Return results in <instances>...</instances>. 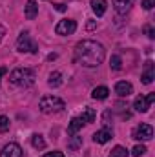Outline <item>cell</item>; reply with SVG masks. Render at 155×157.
Returning <instances> with one entry per match:
<instances>
[{"label":"cell","instance_id":"12","mask_svg":"<svg viewBox=\"0 0 155 157\" xmlns=\"http://www.w3.org/2000/svg\"><path fill=\"white\" fill-rule=\"evenodd\" d=\"M89 6H91V11L100 18V17H104V13H106V9H108V2L106 0H89Z\"/></svg>","mask_w":155,"mask_h":157},{"label":"cell","instance_id":"16","mask_svg":"<svg viewBox=\"0 0 155 157\" xmlns=\"http://www.w3.org/2000/svg\"><path fill=\"white\" fill-rule=\"evenodd\" d=\"M80 119H82V122H84V124L95 122V119H97V112H95L93 108H84V110H82V113H80Z\"/></svg>","mask_w":155,"mask_h":157},{"label":"cell","instance_id":"10","mask_svg":"<svg viewBox=\"0 0 155 157\" xmlns=\"http://www.w3.org/2000/svg\"><path fill=\"white\" fill-rule=\"evenodd\" d=\"M155 78V66L152 60H146L144 64V70H142V75H141V80L142 84H152Z\"/></svg>","mask_w":155,"mask_h":157},{"label":"cell","instance_id":"29","mask_svg":"<svg viewBox=\"0 0 155 157\" xmlns=\"http://www.w3.org/2000/svg\"><path fill=\"white\" fill-rule=\"evenodd\" d=\"M4 35H6V28L0 24V42H2V39H4Z\"/></svg>","mask_w":155,"mask_h":157},{"label":"cell","instance_id":"15","mask_svg":"<svg viewBox=\"0 0 155 157\" xmlns=\"http://www.w3.org/2000/svg\"><path fill=\"white\" fill-rule=\"evenodd\" d=\"M108 95H110V90H108L106 86H97V88H93V91H91V97H93L95 101H104V99H108Z\"/></svg>","mask_w":155,"mask_h":157},{"label":"cell","instance_id":"18","mask_svg":"<svg viewBox=\"0 0 155 157\" xmlns=\"http://www.w3.org/2000/svg\"><path fill=\"white\" fill-rule=\"evenodd\" d=\"M47 84H49L51 88H59V86L62 84V73H60V71H53V73H49Z\"/></svg>","mask_w":155,"mask_h":157},{"label":"cell","instance_id":"2","mask_svg":"<svg viewBox=\"0 0 155 157\" xmlns=\"http://www.w3.org/2000/svg\"><path fill=\"white\" fill-rule=\"evenodd\" d=\"M35 71L31 68H17L9 73V80L13 86H18V88H29L35 84Z\"/></svg>","mask_w":155,"mask_h":157},{"label":"cell","instance_id":"30","mask_svg":"<svg viewBox=\"0 0 155 157\" xmlns=\"http://www.w3.org/2000/svg\"><path fill=\"white\" fill-rule=\"evenodd\" d=\"M6 73H7V68H0V78L4 77Z\"/></svg>","mask_w":155,"mask_h":157},{"label":"cell","instance_id":"23","mask_svg":"<svg viewBox=\"0 0 155 157\" xmlns=\"http://www.w3.org/2000/svg\"><path fill=\"white\" fill-rule=\"evenodd\" d=\"M146 154V146L144 144H137V146H133V150H131V155L133 157H142Z\"/></svg>","mask_w":155,"mask_h":157},{"label":"cell","instance_id":"26","mask_svg":"<svg viewBox=\"0 0 155 157\" xmlns=\"http://www.w3.org/2000/svg\"><path fill=\"white\" fill-rule=\"evenodd\" d=\"M153 6H155V0H142V7H144L146 11L153 9Z\"/></svg>","mask_w":155,"mask_h":157},{"label":"cell","instance_id":"31","mask_svg":"<svg viewBox=\"0 0 155 157\" xmlns=\"http://www.w3.org/2000/svg\"><path fill=\"white\" fill-rule=\"evenodd\" d=\"M57 59V53H51V55H47V60H55Z\"/></svg>","mask_w":155,"mask_h":157},{"label":"cell","instance_id":"22","mask_svg":"<svg viewBox=\"0 0 155 157\" xmlns=\"http://www.w3.org/2000/svg\"><path fill=\"white\" fill-rule=\"evenodd\" d=\"M112 70H115V71L122 70V59L119 55H112Z\"/></svg>","mask_w":155,"mask_h":157},{"label":"cell","instance_id":"9","mask_svg":"<svg viewBox=\"0 0 155 157\" xmlns=\"http://www.w3.org/2000/svg\"><path fill=\"white\" fill-rule=\"evenodd\" d=\"M112 137H113V130L106 126V128H102V130H99V132L93 133V143H97V144H106Z\"/></svg>","mask_w":155,"mask_h":157},{"label":"cell","instance_id":"14","mask_svg":"<svg viewBox=\"0 0 155 157\" xmlns=\"http://www.w3.org/2000/svg\"><path fill=\"white\" fill-rule=\"evenodd\" d=\"M24 15H26L28 20H33L39 15V4L35 0H28L26 2V7H24Z\"/></svg>","mask_w":155,"mask_h":157},{"label":"cell","instance_id":"11","mask_svg":"<svg viewBox=\"0 0 155 157\" xmlns=\"http://www.w3.org/2000/svg\"><path fill=\"white\" fill-rule=\"evenodd\" d=\"M115 93L119 97H130L133 93V86L128 80H119L115 84Z\"/></svg>","mask_w":155,"mask_h":157},{"label":"cell","instance_id":"25","mask_svg":"<svg viewBox=\"0 0 155 157\" xmlns=\"http://www.w3.org/2000/svg\"><path fill=\"white\" fill-rule=\"evenodd\" d=\"M144 33L148 35V39H150V40L155 39V29L152 28V26H144Z\"/></svg>","mask_w":155,"mask_h":157},{"label":"cell","instance_id":"13","mask_svg":"<svg viewBox=\"0 0 155 157\" xmlns=\"http://www.w3.org/2000/svg\"><path fill=\"white\" fill-rule=\"evenodd\" d=\"M135 0H113V7L119 15H126L131 7H133Z\"/></svg>","mask_w":155,"mask_h":157},{"label":"cell","instance_id":"20","mask_svg":"<svg viewBox=\"0 0 155 157\" xmlns=\"http://www.w3.org/2000/svg\"><path fill=\"white\" fill-rule=\"evenodd\" d=\"M110 157H128V150H126L124 146H115V148L112 150Z\"/></svg>","mask_w":155,"mask_h":157},{"label":"cell","instance_id":"24","mask_svg":"<svg viewBox=\"0 0 155 157\" xmlns=\"http://www.w3.org/2000/svg\"><path fill=\"white\" fill-rule=\"evenodd\" d=\"M9 117H6V115H0V133H4V132H7L9 130Z\"/></svg>","mask_w":155,"mask_h":157},{"label":"cell","instance_id":"19","mask_svg":"<svg viewBox=\"0 0 155 157\" xmlns=\"http://www.w3.org/2000/svg\"><path fill=\"white\" fill-rule=\"evenodd\" d=\"M31 144H33V148H37V150H44V148H46V141H44V137H42L40 133H33V135H31Z\"/></svg>","mask_w":155,"mask_h":157},{"label":"cell","instance_id":"1","mask_svg":"<svg viewBox=\"0 0 155 157\" xmlns=\"http://www.w3.org/2000/svg\"><path fill=\"white\" fill-rule=\"evenodd\" d=\"M73 55H75V60L80 66H84V68H97L106 59V48L100 42H97V40L86 39V40H80L75 46Z\"/></svg>","mask_w":155,"mask_h":157},{"label":"cell","instance_id":"4","mask_svg":"<svg viewBox=\"0 0 155 157\" xmlns=\"http://www.w3.org/2000/svg\"><path fill=\"white\" fill-rule=\"evenodd\" d=\"M17 51H20V53H33V55L39 53V44L31 39L29 31H22L20 37L17 39Z\"/></svg>","mask_w":155,"mask_h":157},{"label":"cell","instance_id":"6","mask_svg":"<svg viewBox=\"0 0 155 157\" xmlns=\"http://www.w3.org/2000/svg\"><path fill=\"white\" fill-rule=\"evenodd\" d=\"M155 101V93H148L146 97H142V95H139V97H135V101H133V108H135V112H139V113H146L150 108H152V102Z\"/></svg>","mask_w":155,"mask_h":157},{"label":"cell","instance_id":"21","mask_svg":"<svg viewBox=\"0 0 155 157\" xmlns=\"http://www.w3.org/2000/svg\"><path fill=\"white\" fill-rule=\"evenodd\" d=\"M80 146H82V137H71V141L68 143L70 150H78Z\"/></svg>","mask_w":155,"mask_h":157},{"label":"cell","instance_id":"3","mask_svg":"<svg viewBox=\"0 0 155 157\" xmlns=\"http://www.w3.org/2000/svg\"><path fill=\"white\" fill-rule=\"evenodd\" d=\"M39 108H40L42 113L51 115V113H59V112H62V110L66 108V102H64L60 97H57V95H44V97L40 99Z\"/></svg>","mask_w":155,"mask_h":157},{"label":"cell","instance_id":"32","mask_svg":"<svg viewBox=\"0 0 155 157\" xmlns=\"http://www.w3.org/2000/svg\"><path fill=\"white\" fill-rule=\"evenodd\" d=\"M95 28V22H88V29H93Z\"/></svg>","mask_w":155,"mask_h":157},{"label":"cell","instance_id":"27","mask_svg":"<svg viewBox=\"0 0 155 157\" xmlns=\"http://www.w3.org/2000/svg\"><path fill=\"white\" fill-rule=\"evenodd\" d=\"M44 157H64V154H62V152H59V150H55V152H47Z\"/></svg>","mask_w":155,"mask_h":157},{"label":"cell","instance_id":"17","mask_svg":"<svg viewBox=\"0 0 155 157\" xmlns=\"http://www.w3.org/2000/svg\"><path fill=\"white\" fill-rule=\"evenodd\" d=\"M82 126H84L82 119H80V117H73L71 121H70V126H68V133H70V135H75L78 130H82Z\"/></svg>","mask_w":155,"mask_h":157},{"label":"cell","instance_id":"5","mask_svg":"<svg viewBox=\"0 0 155 157\" xmlns=\"http://www.w3.org/2000/svg\"><path fill=\"white\" fill-rule=\"evenodd\" d=\"M75 31H77V22L71 20V18H62V20H59V24L55 26V33H57V35H62V37L73 35Z\"/></svg>","mask_w":155,"mask_h":157},{"label":"cell","instance_id":"7","mask_svg":"<svg viewBox=\"0 0 155 157\" xmlns=\"http://www.w3.org/2000/svg\"><path fill=\"white\" fill-rule=\"evenodd\" d=\"M152 137H153V128L150 124H139L131 132V139L135 141H150Z\"/></svg>","mask_w":155,"mask_h":157},{"label":"cell","instance_id":"8","mask_svg":"<svg viewBox=\"0 0 155 157\" xmlns=\"http://www.w3.org/2000/svg\"><path fill=\"white\" fill-rule=\"evenodd\" d=\"M22 155H24V152H22L20 144H17V143L6 144L2 148V152H0V157H22Z\"/></svg>","mask_w":155,"mask_h":157},{"label":"cell","instance_id":"28","mask_svg":"<svg viewBox=\"0 0 155 157\" xmlns=\"http://www.w3.org/2000/svg\"><path fill=\"white\" fill-rule=\"evenodd\" d=\"M55 9L57 11H66V6L64 4H55Z\"/></svg>","mask_w":155,"mask_h":157}]
</instances>
